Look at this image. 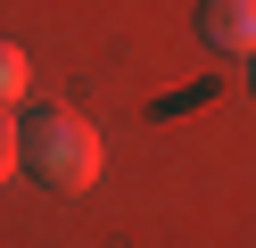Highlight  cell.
I'll return each mask as SVG.
<instances>
[{
    "mask_svg": "<svg viewBox=\"0 0 256 248\" xmlns=\"http://www.w3.org/2000/svg\"><path fill=\"white\" fill-rule=\"evenodd\" d=\"M17 157H25V174H34L42 190L83 198L91 182H100V132H91L74 108H34L17 124Z\"/></svg>",
    "mask_w": 256,
    "mask_h": 248,
    "instance_id": "6da1fadb",
    "label": "cell"
},
{
    "mask_svg": "<svg viewBox=\"0 0 256 248\" xmlns=\"http://www.w3.org/2000/svg\"><path fill=\"white\" fill-rule=\"evenodd\" d=\"M198 42L223 58H256V0H198Z\"/></svg>",
    "mask_w": 256,
    "mask_h": 248,
    "instance_id": "7a4b0ae2",
    "label": "cell"
},
{
    "mask_svg": "<svg viewBox=\"0 0 256 248\" xmlns=\"http://www.w3.org/2000/svg\"><path fill=\"white\" fill-rule=\"evenodd\" d=\"M25 83H34V66H25V50L0 33V108H8V99H25Z\"/></svg>",
    "mask_w": 256,
    "mask_h": 248,
    "instance_id": "3957f363",
    "label": "cell"
},
{
    "mask_svg": "<svg viewBox=\"0 0 256 248\" xmlns=\"http://www.w3.org/2000/svg\"><path fill=\"white\" fill-rule=\"evenodd\" d=\"M17 165H25V157H17V116H8V108H0V182H8V174H17Z\"/></svg>",
    "mask_w": 256,
    "mask_h": 248,
    "instance_id": "277c9868",
    "label": "cell"
}]
</instances>
